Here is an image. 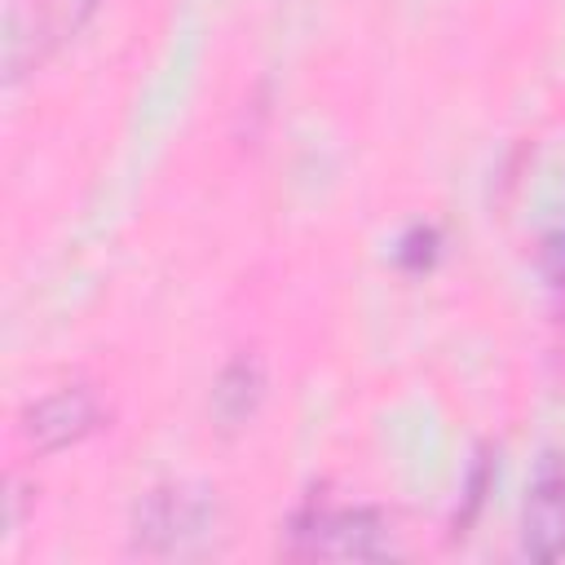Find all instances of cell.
<instances>
[{"mask_svg": "<svg viewBox=\"0 0 565 565\" xmlns=\"http://www.w3.org/2000/svg\"><path fill=\"white\" fill-rule=\"evenodd\" d=\"M216 534V499L203 486H159L141 499L132 539L150 556H194L207 552Z\"/></svg>", "mask_w": 565, "mask_h": 565, "instance_id": "cell-1", "label": "cell"}, {"mask_svg": "<svg viewBox=\"0 0 565 565\" xmlns=\"http://www.w3.org/2000/svg\"><path fill=\"white\" fill-rule=\"evenodd\" d=\"M287 552L305 561H380L393 556V530L375 508H305L291 521Z\"/></svg>", "mask_w": 565, "mask_h": 565, "instance_id": "cell-2", "label": "cell"}, {"mask_svg": "<svg viewBox=\"0 0 565 565\" xmlns=\"http://www.w3.org/2000/svg\"><path fill=\"white\" fill-rule=\"evenodd\" d=\"M521 552L530 561L565 556V459L543 450L521 503Z\"/></svg>", "mask_w": 565, "mask_h": 565, "instance_id": "cell-3", "label": "cell"}, {"mask_svg": "<svg viewBox=\"0 0 565 565\" xmlns=\"http://www.w3.org/2000/svg\"><path fill=\"white\" fill-rule=\"evenodd\" d=\"M102 419V406L88 388H57L49 397H40L35 406H26L22 415V441L35 455H53L66 450L75 441H84Z\"/></svg>", "mask_w": 565, "mask_h": 565, "instance_id": "cell-4", "label": "cell"}, {"mask_svg": "<svg viewBox=\"0 0 565 565\" xmlns=\"http://www.w3.org/2000/svg\"><path fill=\"white\" fill-rule=\"evenodd\" d=\"M102 4L106 0H35L31 4V35L18 49H9V75L18 71L22 49H26L31 62H44L53 49H62L66 40H75L97 18Z\"/></svg>", "mask_w": 565, "mask_h": 565, "instance_id": "cell-5", "label": "cell"}, {"mask_svg": "<svg viewBox=\"0 0 565 565\" xmlns=\"http://www.w3.org/2000/svg\"><path fill=\"white\" fill-rule=\"evenodd\" d=\"M212 402H216V415L225 424L247 419L256 411V402H260V366L256 362H230L225 375L212 388Z\"/></svg>", "mask_w": 565, "mask_h": 565, "instance_id": "cell-6", "label": "cell"}, {"mask_svg": "<svg viewBox=\"0 0 565 565\" xmlns=\"http://www.w3.org/2000/svg\"><path fill=\"white\" fill-rule=\"evenodd\" d=\"M437 260V230L433 225H411L397 243V265L402 269H428Z\"/></svg>", "mask_w": 565, "mask_h": 565, "instance_id": "cell-7", "label": "cell"}]
</instances>
